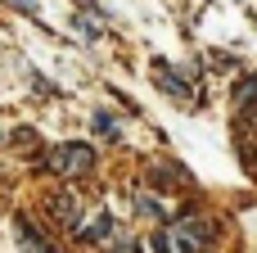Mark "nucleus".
<instances>
[{"label": "nucleus", "instance_id": "nucleus-8", "mask_svg": "<svg viewBox=\"0 0 257 253\" xmlns=\"http://www.w3.org/2000/svg\"><path fill=\"white\" fill-rule=\"evenodd\" d=\"M77 32H81L86 41H99V27H95L90 18H81V14H77Z\"/></svg>", "mask_w": 257, "mask_h": 253}, {"label": "nucleus", "instance_id": "nucleus-1", "mask_svg": "<svg viewBox=\"0 0 257 253\" xmlns=\"http://www.w3.org/2000/svg\"><path fill=\"white\" fill-rule=\"evenodd\" d=\"M154 253H203L212 244V226H208V217H176V222H167V226H158L154 231Z\"/></svg>", "mask_w": 257, "mask_h": 253}, {"label": "nucleus", "instance_id": "nucleus-3", "mask_svg": "<svg viewBox=\"0 0 257 253\" xmlns=\"http://www.w3.org/2000/svg\"><path fill=\"white\" fill-rule=\"evenodd\" d=\"M45 213H50V217H54V222H59V226H68V231H72V235H77V226H81V222H86V217H81V208H77V199H72V195H50V199H45Z\"/></svg>", "mask_w": 257, "mask_h": 253}, {"label": "nucleus", "instance_id": "nucleus-9", "mask_svg": "<svg viewBox=\"0 0 257 253\" xmlns=\"http://www.w3.org/2000/svg\"><path fill=\"white\" fill-rule=\"evenodd\" d=\"M108 253H140V244H136V240H122V244H113Z\"/></svg>", "mask_w": 257, "mask_h": 253}, {"label": "nucleus", "instance_id": "nucleus-7", "mask_svg": "<svg viewBox=\"0 0 257 253\" xmlns=\"http://www.w3.org/2000/svg\"><path fill=\"white\" fill-rule=\"evenodd\" d=\"M90 127H95L99 136H108V140H117V122L108 118V109H95V113H90Z\"/></svg>", "mask_w": 257, "mask_h": 253}, {"label": "nucleus", "instance_id": "nucleus-4", "mask_svg": "<svg viewBox=\"0 0 257 253\" xmlns=\"http://www.w3.org/2000/svg\"><path fill=\"white\" fill-rule=\"evenodd\" d=\"M113 235H117L113 213H95L86 226H77V240H81V244H99V240H113Z\"/></svg>", "mask_w": 257, "mask_h": 253}, {"label": "nucleus", "instance_id": "nucleus-2", "mask_svg": "<svg viewBox=\"0 0 257 253\" xmlns=\"http://www.w3.org/2000/svg\"><path fill=\"white\" fill-rule=\"evenodd\" d=\"M45 167H50L54 177H86V172L95 167V145H86V140L54 145V149L45 154Z\"/></svg>", "mask_w": 257, "mask_h": 253}, {"label": "nucleus", "instance_id": "nucleus-5", "mask_svg": "<svg viewBox=\"0 0 257 253\" xmlns=\"http://www.w3.org/2000/svg\"><path fill=\"white\" fill-rule=\"evenodd\" d=\"M14 231H18V244H23V253H59L50 240H45V235H41V231H36V226H32V222H27V217H18V222H14Z\"/></svg>", "mask_w": 257, "mask_h": 253}, {"label": "nucleus", "instance_id": "nucleus-6", "mask_svg": "<svg viewBox=\"0 0 257 253\" xmlns=\"http://www.w3.org/2000/svg\"><path fill=\"white\" fill-rule=\"evenodd\" d=\"M136 213L145 217V222H158V226H167L172 217H167V208H163V199H154V195H136Z\"/></svg>", "mask_w": 257, "mask_h": 253}, {"label": "nucleus", "instance_id": "nucleus-10", "mask_svg": "<svg viewBox=\"0 0 257 253\" xmlns=\"http://www.w3.org/2000/svg\"><path fill=\"white\" fill-rule=\"evenodd\" d=\"M14 9H23V14H36V0H14Z\"/></svg>", "mask_w": 257, "mask_h": 253}]
</instances>
